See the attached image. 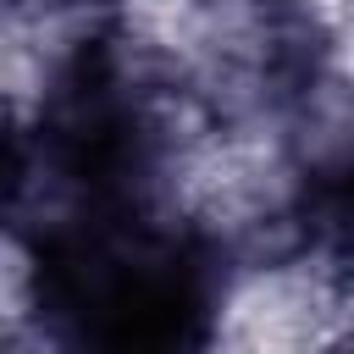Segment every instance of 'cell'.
I'll return each mask as SVG.
<instances>
[{
	"label": "cell",
	"instance_id": "7a4b0ae2",
	"mask_svg": "<svg viewBox=\"0 0 354 354\" xmlns=\"http://www.w3.org/2000/svg\"><path fill=\"white\" fill-rule=\"evenodd\" d=\"M33 166L66 205L149 199L160 127L127 55L111 39H83L50 77L33 116Z\"/></svg>",
	"mask_w": 354,
	"mask_h": 354
},
{
	"label": "cell",
	"instance_id": "3957f363",
	"mask_svg": "<svg viewBox=\"0 0 354 354\" xmlns=\"http://www.w3.org/2000/svg\"><path fill=\"white\" fill-rule=\"evenodd\" d=\"M293 232L326 266H354V144L321 155L293 188Z\"/></svg>",
	"mask_w": 354,
	"mask_h": 354
},
{
	"label": "cell",
	"instance_id": "6da1fadb",
	"mask_svg": "<svg viewBox=\"0 0 354 354\" xmlns=\"http://www.w3.org/2000/svg\"><path fill=\"white\" fill-rule=\"evenodd\" d=\"M33 299L61 343L194 348L210 337L221 266L149 199L61 205L33 238Z\"/></svg>",
	"mask_w": 354,
	"mask_h": 354
}]
</instances>
